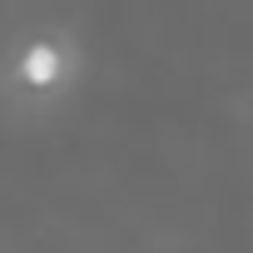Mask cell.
Instances as JSON below:
<instances>
[{
	"label": "cell",
	"instance_id": "cell-1",
	"mask_svg": "<svg viewBox=\"0 0 253 253\" xmlns=\"http://www.w3.org/2000/svg\"><path fill=\"white\" fill-rule=\"evenodd\" d=\"M60 70H65V55L55 50V45H30L25 55H20V80L25 84H35V89H45V84H55L60 80Z\"/></svg>",
	"mask_w": 253,
	"mask_h": 253
}]
</instances>
